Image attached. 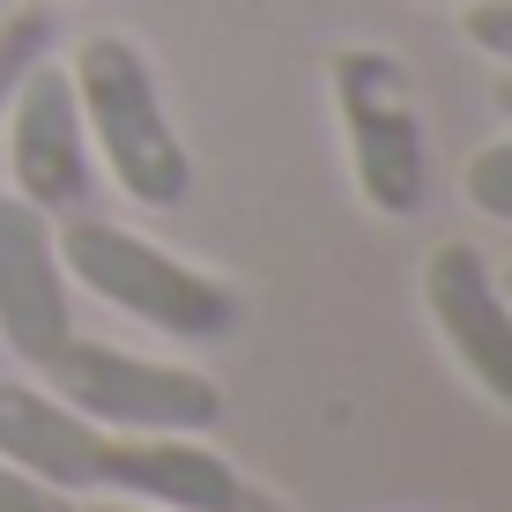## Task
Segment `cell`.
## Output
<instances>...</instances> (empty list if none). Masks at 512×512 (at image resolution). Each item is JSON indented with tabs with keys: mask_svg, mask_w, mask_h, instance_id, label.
<instances>
[{
	"mask_svg": "<svg viewBox=\"0 0 512 512\" xmlns=\"http://www.w3.org/2000/svg\"><path fill=\"white\" fill-rule=\"evenodd\" d=\"M67 334H75V312H67L60 231H52L45 208L0 186V342L15 364L45 372Z\"/></svg>",
	"mask_w": 512,
	"mask_h": 512,
	"instance_id": "cell-8",
	"label": "cell"
},
{
	"mask_svg": "<svg viewBox=\"0 0 512 512\" xmlns=\"http://www.w3.org/2000/svg\"><path fill=\"white\" fill-rule=\"evenodd\" d=\"M498 290H505V297H512V260H505V275H498Z\"/></svg>",
	"mask_w": 512,
	"mask_h": 512,
	"instance_id": "cell-16",
	"label": "cell"
},
{
	"mask_svg": "<svg viewBox=\"0 0 512 512\" xmlns=\"http://www.w3.org/2000/svg\"><path fill=\"white\" fill-rule=\"evenodd\" d=\"M52 394L75 416L104 423V431H179L201 438L223 423V386L193 364H164V357H134L119 342H90L67 334L60 357L45 364Z\"/></svg>",
	"mask_w": 512,
	"mask_h": 512,
	"instance_id": "cell-5",
	"label": "cell"
},
{
	"mask_svg": "<svg viewBox=\"0 0 512 512\" xmlns=\"http://www.w3.org/2000/svg\"><path fill=\"white\" fill-rule=\"evenodd\" d=\"M52 45H60V15H52L45 0H8V8H0V112H8V97L52 60Z\"/></svg>",
	"mask_w": 512,
	"mask_h": 512,
	"instance_id": "cell-9",
	"label": "cell"
},
{
	"mask_svg": "<svg viewBox=\"0 0 512 512\" xmlns=\"http://www.w3.org/2000/svg\"><path fill=\"white\" fill-rule=\"evenodd\" d=\"M461 38L483 52V60L512 67V0H468L461 8Z\"/></svg>",
	"mask_w": 512,
	"mask_h": 512,
	"instance_id": "cell-11",
	"label": "cell"
},
{
	"mask_svg": "<svg viewBox=\"0 0 512 512\" xmlns=\"http://www.w3.org/2000/svg\"><path fill=\"white\" fill-rule=\"evenodd\" d=\"M216 512H290V505H282L275 490H260V483H245V475H238V490H231Z\"/></svg>",
	"mask_w": 512,
	"mask_h": 512,
	"instance_id": "cell-13",
	"label": "cell"
},
{
	"mask_svg": "<svg viewBox=\"0 0 512 512\" xmlns=\"http://www.w3.org/2000/svg\"><path fill=\"white\" fill-rule=\"evenodd\" d=\"M423 312H431L446 357L461 364V379L512 416V297L498 290V268L483 260V245H468V238L431 245Z\"/></svg>",
	"mask_w": 512,
	"mask_h": 512,
	"instance_id": "cell-7",
	"label": "cell"
},
{
	"mask_svg": "<svg viewBox=\"0 0 512 512\" xmlns=\"http://www.w3.org/2000/svg\"><path fill=\"white\" fill-rule=\"evenodd\" d=\"M75 512H164V505H134V498H75Z\"/></svg>",
	"mask_w": 512,
	"mask_h": 512,
	"instance_id": "cell-14",
	"label": "cell"
},
{
	"mask_svg": "<svg viewBox=\"0 0 512 512\" xmlns=\"http://www.w3.org/2000/svg\"><path fill=\"white\" fill-rule=\"evenodd\" d=\"M490 97H498V112L512 119V67H505V75H498V90H490Z\"/></svg>",
	"mask_w": 512,
	"mask_h": 512,
	"instance_id": "cell-15",
	"label": "cell"
},
{
	"mask_svg": "<svg viewBox=\"0 0 512 512\" xmlns=\"http://www.w3.org/2000/svg\"><path fill=\"white\" fill-rule=\"evenodd\" d=\"M0 461L75 498H134L164 512H216L238 490V468L208 438L104 431L30 379H0Z\"/></svg>",
	"mask_w": 512,
	"mask_h": 512,
	"instance_id": "cell-1",
	"label": "cell"
},
{
	"mask_svg": "<svg viewBox=\"0 0 512 512\" xmlns=\"http://www.w3.org/2000/svg\"><path fill=\"white\" fill-rule=\"evenodd\" d=\"M0 512H75V490H52L15 461H0Z\"/></svg>",
	"mask_w": 512,
	"mask_h": 512,
	"instance_id": "cell-12",
	"label": "cell"
},
{
	"mask_svg": "<svg viewBox=\"0 0 512 512\" xmlns=\"http://www.w3.org/2000/svg\"><path fill=\"white\" fill-rule=\"evenodd\" d=\"M8 193H23L45 216H75L97 193V149L90 127H82L75 82H67L60 60H45L23 90L8 97Z\"/></svg>",
	"mask_w": 512,
	"mask_h": 512,
	"instance_id": "cell-6",
	"label": "cell"
},
{
	"mask_svg": "<svg viewBox=\"0 0 512 512\" xmlns=\"http://www.w3.org/2000/svg\"><path fill=\"white\" fill-rule=\"evenodd\" d=\"M327 90H334L349 179H357L364 208L386 223L416 216L431 201V134H423V104H416V82L401 67V52L342 45L327 60Z\"/></svg>",
	"mask_w": 512,
	"mask_h": 512,
	"instance_id": "cell-4",
	"label": "cell"
},
{
	"mask_svg": "<svg viewBox=\"0 0 512 512\" xmlns=\"http://www.w3.org/2000/svg\"><path fill=\"white\" fill-rule=\"evenodd\" d=\"M461 193H468V208H475V216L512 223V134H505V141H483V149L468 156Z\"/></svg>",
	"mask_w": 512,
	"mask_h": 512,
	"instance_id": "cell-10",
	"label": "cell"
},
{
	"mask_svg": "<svg viewBox=\"0 0 512 512\" xmlns=\"http://www.w3.org/2000/svg\"><path fill=\"white\" fill-rule=\"evenodd\" d=\"M67 82H75L90 149L104 156V171L119 179V193H127L134 208H179L193 193V156H186V134L171 127V112H164L149 52L134 38H119V30H97V38L75 45Z\"/></svg>",
	"mask_w": 512,
	"mask_h": 512,
	"instance_id": "cell-2",
	"label": "cell"
},
{
	"mask_svg": "<svg viewBox=\"0 0 512 512\" xmlns=\"http://www.w3.org/2000/svg\"><path fill=\"white\" fill-rule=\"evenodd\" d=\"M0 8H8V0H0Z\"/></svg>",
	"mask_w": 512,
	"mask_h": 512,
	"instance_id": "cell-17",
	"label": "cell"
},
{
	"mask_svg": "<svg viewBox=\"0 0 512 512\" xmlns=\"http://www.w3.org/2000/svg\"><path fill=\"white\" fill-rule=\"evenodd\" d=\"M60 231V268L67 282H82L90 297H104L112 312L171 334V342H223L238 327V290L223 275L193 268V260L164 253L156 238L127 231V223L104 216H52Z\"/></svg>",
	"mask_w": 512,
	"mask_h": 512,
	"instance_id": "cell-3",
	"label": "cell"
}]
</instances>
